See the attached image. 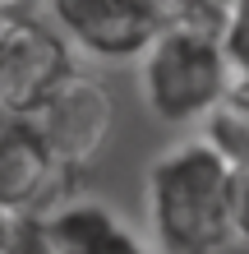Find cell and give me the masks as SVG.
I'll return each mask as SVG.
<instances>
[{"instance_id": "obj_4", "label": "cell", "mask_w": 249, "mask_h": 254, "mask_svg": "<svg viewBox=\"0 0 249 254\" xmlns=\"http://www.w3.org/2000/svg\"><path fill=\"white\" fill-rule=\"evenodd\" d=\"M23 125L47 143V153L60 162L69 176H79L106 153L111 129H115V102H111L106 88H101V79L74 69Z\"/></svg>"}, {"instance_id": "obj_1", "label": "cell", "mask_w": 249, "mask_h": 254, "mask_svg": "<svg viewBox=\"0 0 249 254\" xmlns=\"http://www.w3.org/2000/svg\"><path fill=\"white\" fill-rule=\"evenodd\" d=\"M143 217L157 254H222L236 245V167L203 139H180L143 176Z\"/></svg>"}, {"instance_id": "obj_7", "label": "cell", "mask_w": 249, "mask_h": 254, "mask_svg": "<svg viewBox=\"0 0 249 254\" xmlns=\"http://www.w3.org/2000/svg\"><path fill=\"white\" fill-rule=\"evenodd\" d=\"M203 139L222 153L231 167L249 162V74H236L222 102L203 116Z\"/></svg>"}, {"instance_id": "obj_8", "label": "cell", "mask_w": 249, "mask_h": 254, "mask_svg": "<svg viewBox=\"0 0 249 254\" xmlns=\"http://www.w3.org/2000/svg\"><path fill=\"white\" fill-rule=\"evenodd\" d=\"M217 42H222L231 69H236V74H249V0H226Z\"/></svg>"}, {"instance_id": "obj_10", "label": "cell", "mask_w": 249, "mask_h": 254, "mask_svg": "<svg viewBox=\"0 0 249 254\" xmlns=\"http://www.w3.org/2000/svg\"><path fill=\"white\" fill-rule=\"evenodd\" d=\"M236 241L249 245V162L236 167Z\"/></svg>"}, {"instance_id": "obj_3", "label": "cell", "mask_w": 249, "mask_h": 254, "mask_svg": "<svg viewBox=\"0 0 249 254\" xmlns=\"http://www.w3.org/2000/svg\"><path fill=\"white\" fill-rule=\"evenodd\" d=\"M74 69V47L51 19H37L28 9L0 19V111L5 116L28 121Z\"/></svg>"}, {"instance_id": "obj_14", "label": "cell", "mask_w": 249, "mask_h": 254, "mask_svg": "<svg viewBox=\"0 0 249 254\" xmlns=\"http://www.w3.org/2000/svg\"><path fill=\"white\" fill-rule=\"evenodd\" d=\"M14 125H19V121H14V116H5V111H0V148H5V139L14 134Z\"/></svg>"}, {"instance_id": "obj_11", "label": "cell", "mask_w": 249, "mask_h": 254, "mask_svg": "<svg viewBox=\"0 0 249 254\" xmlns=\"http://www.w3.org/2000/svg\"><path fill=\"white\" fill-rule=\"evenodd\" d=\"M0 254H37V241H33V231H28V217L19 222V231L0 245Z\"/></svg>"}, {"instance_id": "obj_6", "label": "cell", "mask_w": 249, "mask_h": 254, "mask_svg": "<svg viewBox=\"0 0 249 254\" xmlns=\"http://www.w3.org/2000/svg\"><path fill=\"white\" fill-rule=\"evenodd\" d=\"M65 194H74V176L19 121L14 134L5 139V148H0V203L14 217H37L51 203H60Z\"/></svg>"}, {"instance_id": "obj_5", "label": "cell", "mask_w": 249, "mask_h": 254, "mask_svg": "<svg viewBox=\"0 0 249 254\" xmlns=\"http://www.w3.org/2000/svg\"><path fill=\"white\" fill-rule=\"evenodd\" d=\"M51 23L93 61H134L162 28V0H47Z\"/></svg>"}, {"instance_id": "obj_2", "label": "cell", "mask_w": 249, "mask_h": 254, "mask_svg": "<svg viewBox=\"0 0 249 254\" xmlns=\"http://www.w3.org/2000/svg\"><path fill=\"white\" fill-rule=\"evenodd\" d=\"M134 61H139L143 107L166 125H203V116L222 102V93L236 79L217 33L185 23L157 28Z\"/></svg>"}, {"instance_id": "obj_12", "label": "cell", "mask_w": 249, "mask_h": 254, "mask_svg": "<svg viewBox=\"0 0 249 254\" xmlns=\"http://www.w3.org/2000/svg\"><path fill=\"white\" fill-rule=\"evenodd\" d=\"M19 222H23V217H14V213H9V208H5V203H0V245H5V241H9V236H14V231H19Z\"/></svg>"}, {"instance_id": "obj_13", "label": "cell", "mask_w": 249, "mask_h": 254, "mask_svg": "<svg viewBox=\"0 0 249 254\" xmlns=\"http://www.w3.org/2000/svg\"><path fill=\"white\" fill-rule=\"evenodd\" d=\"M28 5H33V0H0V19H5V14H19Z\"/></svg>"}, {"instance_id": "obj_9", "label": "cell", "mask_w": 249, "mask_h": 254, "mask_svg": "<svg viewBox=\"0 0 249 254\" xmlns=\"http://www.w3.org/2000/svg\"><path fill=\"white\" fill-rule=\"evenodd\" d=\"M69 254H157V245H152V241H143L139 231H129L125 222H120V227L106 231L101 241L83 245V250H69Z\"/></svg>"}]
</instances>
